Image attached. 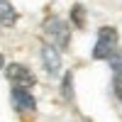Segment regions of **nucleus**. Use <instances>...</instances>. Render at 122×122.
Listing matches in <instances>:
<instances>
[{
  "label": "nucleus",
  "mask_w": 122,
  "mask_h": 122,
  "mask_svg": "<svg viewBox=\"0 0 122 122\" xmlns=\"http://www.w3.org/2000/svg\"><path fill=\"white\" fill-rule=\"evenodd\" d=\"M117 29L115 27H103L98 32V42H95V46H93V59H107L110 54L117 49Z\"/></svg>",
  "instance_id": "obj_1"
},
{
  "label": "nucleus",
  "mask_w": 122,
  "mask_h": 122,
  "mask_svg": "<svg viewBox=\"0 0 122 122\" xmlns=\"http://www.w3.org/2000/svg\"><path fill=\"white\" fill-rule=\"evenodd\" d=\"M44 34L51 37L54 44L61 46V49H66V46L71 44V29H68V25L64 22V20H59V17L44 20Z\"/></svg>",
  "instance_id": "obj_2"
},
{
  "label": "nucleus",
  "mask_w": 122,
  "mask_h": 122,
  "mask_svg": "<svg viewBox=\"0 0 122 122\" xmlns=\"http://www.w3.org/2000/svg\"><path fill=\"white\" fill-rule=\"evenodd\" d=\"M5 76H7V81L12 86H20V88H32L34 86V73L22 64H7L5 66Z\"/></svg>",
  "instance_id": "obj_3"
},
{
  "label": "nucleus",
  "mask_w": 122,
  "mask_h": 122,
  "mask_svg": "<svg viewBox=\"0 0 122 122\" xmlns=\"http://www.w3.org/2000/svg\"><path fill=\"white\" fill-rule=\"evenodd\" d=\"M10 100H12V107L15 110H20V112H29V110H34L37 107V100L32 98V93H29L27 88H20V86H15L12 88V93H10Z\"/></svg>",
  "instance_id": "obj_4"
},
{
  "label": "nucleus",
  "mask_w": 122,
  "mask_h": 122,
  "mask_svg": "<svg viewBox=\"0 0 122 122\" xmlns=\"http://www.w3.org/2000/svg\"><path fill=\"white\" fill-rule=\"evenodd\" d=\"M42 61H44V68H46L49 76H56L61 71V54H59L56 44H44L42 46Z\"/></svg>",
  "instance_id": "obj_5"
},
{
  "label": "nucleus",
  "mask_w": 122,
  "mask_h": 122,
  "mask_svg": "<svg viewBox=\"0 0 122 122\" xmlns=\"http://www.w3.org/2000/svg\"><path fill=\"white\" fill-rule=\"evenodd\" d=\"M17 12L10 0H0V25H15Z\"/></svg>",
  "instance_id": "obj_6"
},
{
  "label": "nucleus",
  "mask_w": 122,
  "mask_h": 122,
  "mask_svg": "<svg viewBox=\"0 0 122 122\" xmlns=\"http://www.w3.org/2000/svg\"><path fill=\"white\" fill-rule=\"evenodd\" d=\"M71 20H73L76 27H81V29L86 27V7L81 5V3H76L73 7H71Z\"/></svg>",
  "instance_id": "obj_7"
},
{
  "label": "nucleus",
  "mask_w": 122,
  "mask_h": 122,
  "mask_svg": "<svg viewBox=\"0 0 122 122\" xmlns=\"http://www.w3.org/2000/svg\"><path fill=\"white\" fill-rule=\"evenodd\" d=\"M61 95L66 100H73V76L66 73L64 76V83H61Z\"/></svg>",
  "instance_id": "obj_8"
},
{
  "label": "nucleus",
  "mask_w": 122,
  "mask_h": 122,
  "mask_svg": "<svg viewBox=\"0 0 122 122\" xmlns=\"http://www.w3.org/2000/svg\"><path fill=\"white\" fill-rule=\"evenodd\" d=\"M107 61H110V66L115 68V73H122V49H115V51L107 56Z\"/></svg>",
  "instance_id": "obj_9"
},
{
  "label": "nucleus",
  "mask_w": 122,
  "mask_h": 122,
  "mask_svg": "<svg viewBox=\"0 0 122 122\" xmlns=\"http://www.w3.org/2000/svg\"><path fill=\"white\" fill-rule=\"evenodd\" d=\"M112 90H115L117 100H122V73H115V78H112Z\"/></svg>",
  "instance_id": "obj_10"
}]
</instances>
